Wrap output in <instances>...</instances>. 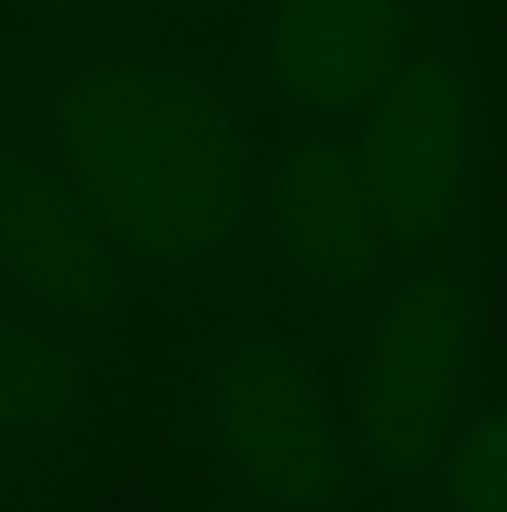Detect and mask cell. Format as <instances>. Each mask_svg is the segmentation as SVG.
Returning <instances> with one entry per match:
<instances>
[{
  "instance_id": "obj_3",
  "label": "cell",
  "mask_w": 507,
  "mask_h": 512,
  "mask_svg": "<svg viewBox=\"0 0 507 512\" xmlns=\"http://www.w3.org/2000/svg\"><path fill=\"white\" fill-rule=\"evenodd\" d=\"M475 169V77L458 55L420 50L366 104L355 175L382 246L415 256L458 224Z\"/></svg>"
},
{
  "instance_id": "obj_2",
  "label": "cell",
  "mask_w": 507,
  "mask_h": 512,
  "mask_svg": "<svg viewBox=\"0 0 507 512\" xmlns=\"http://www.w3.org/2000/svg\"><path fill=\"white\" fill-rule=\"evenodd\" d=\"M202 414L224 469L257 502L322 512L344 491V436L311 360L289 333L235 327L202 371Z\"/></svg>"
},
{
  "instance_id": "obj_4",
  "label": "cell",
  "mask_w": 507,
  "mask_h": 512,
  "mask_svg": "<svg viewBox=\"0 0 507 512\" xmlns=\"http://www.w3.org/2000/svg\"><path fill=\"white\" fill-rule=\"evenodd\" d=\"M469 355V306L448 273L415 267L377 306L355 376V447L382 480L415 485L453 436Z\"/></svg>"
},
{
  "instance_id": "obj_8",
  "label": "cell",
  "mask_w": 507,
  "mask_h": 512,
  "mask_svg": "<svg viewBox=\"0 0 507 512\" xmlns=\"http://www.w3.org/2000/svg\"><path fill=\"white\" fill-rule=\"evenodd\" d=\"M82 420V376L60 344L0 327V436L50 442Z\"/></svg>"
},
{
  "instance_id": "obj_1",
  "label": "cell",
  "mask_w": 507,
  "mask_h": 512,
  "mask_svg": "<svg viewBox=\"0 0 507 512\" xmlns=\"http://www.w3.org/2000/svg\"><path fill=\"white\" fill-rule=\"evenodd\" d=\"M66 180L115 251L186 267L224 251L251 213L240 115L213 82L153 60H93L55 93Z\"/></svg>"
},
{
  "instance_id": "obj_10",
  "label": "cell",
  "mask_w": 507,
  "mask_h": 512,
  "mask_svg": "<svg viewBox=\"0 0 507 512\" xmlns=\"http://www.w3.org/2000/svg\"><path fill=\"white\" fill-rule=\"evenodd\" d=\"M39 6H60V11H82V6H104V0H39Z\"/></svg>"
},
{
  "instance_id": "obj_6",
  "label": "cell",
  "mask_w": 507,
  "mask_h": 512,
  "mask_svg": "<svg viewBox=\"0 0 507 512\" xmlns=\"http://www.w3.org/2000/svg\"><path fill=\"white\" fill-rule=\"evenodd\" d=\"M268 224L284 267L328 300H355L382 273V235L355 175V153L333 137H300L268 186Z\"/></svg>"
},
{
  "instance_id": "obj_5",
  "label": "cell",
  "mask_w": 507,
  "mask_h": 512,
  "mask_svg": "<svg viewBox=\"0 0 507 512\" xmlns=\"http://www.w3.org/2000/svg\"><path fill=\"white\" fill-rule=\"evenodd\" d=\"M0 273L60 322H99L115 306L120 256L66 175L0 153Z\"/></svg>"
},
{
  "instance_id": "obj_9",
  "label": "cell",
  "mask_w": 507,
  "mask_h": 512,
  "mask_svg": "<svg viewBox=\"0 0 507 512\" xmlns=\"http://www.w3.org/2000/svg\"><path fill=\"white\" fill-rule=\"evenodd\" d=\"M448 512H507V404L458 431L448 458Z\"/></svg>"
},
{
  "instance_id": "obj_7",
  "label": "cell",
  "mask_w": 507,
  "mask_h": 512,
  "mask_svg": "<svg viewBox=\"0 0 507 512\" xmlns=\"http://www.w3.org/2000/svg\"><path fill=\"white\" fill-rule=\"evenodd\" d=\"M268 77L295 115H349L377 99L404 50V0H273Z\"/></svg>"
}]
</instances>
